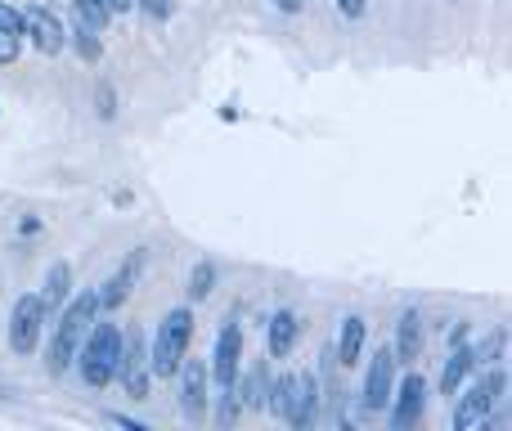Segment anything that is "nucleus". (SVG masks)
Returning a JSON list of instances; mask_svg holds the SVG:
<instances>
[{
	"label": "nucleus",
	"mask_w": 512,
	"mask_h": 431,
	"mask_svg": "<svg viewBox=\"0 0 512 431\" xmlns=\"http://www.w3.org/2000/svg\"><path fill=\"white\" fill-rule=\"evenodd\" d=\"M189 337H194V310L189 306L167 310L162 324H158V337H153V346H149V373L153 378H162V382L176 378L180 360H185V351H189Z\"/></svg>",
	"instance_id": "nucleus-2"
},
{
	"label": "nucleus",
	"mask_w": 512,
	"mask_h": 431,
	"mask_svg": "<svg viewBox=\"0 0 512 431\" xmlns=\"http://www.w3.org/2000/svg\"><path fill=\"white\" fill-rule=\"evenodd\" d=\"M68 41L77 45V54H81V59H86V63H99V54H104V50H99V32H95V27H86V23H77V27H72V36H68Z\"/></svg>",
	"instance_id": "nucleus-21"
},
{
	"label": "nucleus",
	"mask_w": 512,
	"mask_h": 431,
	"mask_svg": "<svg viewBox=\"0 0 512 431\" xmlns=\"http://www.w3.org/2000/svg\"><path fill=\"white\" fill-rule=\"evenodd\" d=\"M180 378V414L189 418V423H198V418L207 414V387H212V373H207V360H180L176 369Z\"/></svg>",
	"instance_id": "nucleus-8"
},
{
	"label": "nucleus",
	"mask_w": 512,
	"mask_h": 431,
	"mask_svg": "<svg viewBox=\"0 0 512 431\" xmlns=\"http://www.w3.org/2000/svg\"><path fill=\"white\" fill-rule=\"evenodd\" d=\"M274 5H279L283 14H297V9H301V0H274Z\"/></svg>",
	"instance_id": "nucleus-30"
},
{
	"label": "nucleus",
	"mask_w": 512,
	"mask_h": 431,
	"mask_svg": "<svg viewBox=\"0 0 512 431\" xmlns=\"http://www.w3.org/2000/svg\"><path fill=\"white\" fill-rule=\"evenodd\" d=\"M418 351H423V315L405 310L396 324V346H391V355H396V364H414Z\"/></svg>",
	"instance_id": "nucleus-14"
},
{
	"label": "nucleus",
	"mask_w": 512,
	"mask_h": 431,
	"mask_svg": "<svg viewBox=\"0 0 512 431\" xmlns=\"http://www.w3.org/2000/svg\"><path fill=\"white\" fill-rule=\"evenodd\" d=\"M319 418V378L315 373H292V400H288V418L283 423L306 431Z\"/></svg>",
	"instance_id": "nucleus-12"
},
{
	"label": "nucleus",
	"mask_w": 512,
	"mask_h": 431,
	"mask_svg": "<svg viewBox=\"0 0 512 431\" xmlns=\"http://www.w3.org/2000/svg\"><path fill=\"white\" fill-rule=\"evenodd\" d=\"M337 9H342V18H364L369 0H337Z\"/></svg>",
	"instance_id": "nucleus-27"
},
{
	"label": "nucleus",
	"mask_w": 512,
	"mask_h": 431,
	"mask_svg": "<svg viewBox=\"0 0 512 431\" xmlns=\"http://www.w3.org/2000/svg\"><path fill=\"white\" fill-rule=\"evenodd\" d=\"M117 351H122V328L117 324H95L86 333V342H81V351H77V369H81V382L86 387H108L113 382V373H117Z\"/></svg>",
	"instance_id": "nucleus-3"
},
{
	"label": "nucleus",
	"mask_w": 512,
	"mask_h": 431,
	"mask_svg": "<svg viewBox=\"0 0 512 431\" xmlns=\"http://www.w3.org/2000/svg\"><path fill=\"white\" fill-rule=\"evenodd\" d=\"M63 319L54 324V342H50V373L59 378V373H68L72 369V360H77V351H81V342H86V333H90V324H95V315H99V292L95 288H86V292H77L72 301H63Z\"/></svg>",
	"instance_id": "nucleus-1"
},
{
	"label": "nucleus",
	"mask_w": 512,
	"mask_h": 431,
	"mask_svg": "<svg viewBox=\"0 0 512 431\" xmlns=\"http://www.w3.org/2000/svg\"><path fill=\"white\" fill-rule=\"evenodd\" d=\"M364 337H369V328H364V319H360V315H346V319H342V333H337V364H342V369H351V364H360Z\"/></svg>",
	"instance_id": "nucleus-15"
},
{
	"label": "nucleus",
	"mask_w": 512,
	"mask_h": 431,
	"mask_svg": "<svg viewBox=\"0 0 512 431\" xmlns=\"http://www.w3.org/2000/svg\"><path fill=\"white\" fill-rule=\"evenodd\" d=\"M0 32H23V9H14V5L0 0Z\"/></svg>",
	"instance_id": "nucleus-25"
},
{
	"label": "nucleus",
	"mask_w": 512,
	"mask_h": 431,
	"mask_svg": "<svg viewBox=\"0 0 512 431\" xmlns=\"http://www.w3.org/2000/svg\"><path fill=\"white\" fill-rule=\"evenodd\" d=\"M234 387H239V396H243V409H265V391H270V355L256 360L248 369V378L234 382Z\"/></svg>",
	"instance_id": "nucleus-19"
},
{
	"label": "nucleus",
	"mask_w": 512,
	"mask_h": 431,
	"mask_svg": "<svg viewBox=\"0 0 512 431\" xmlns=\"http://www.w3.org/2000/svg\"><path fill=\"white\" fill-rule=\"evenodd\" d=\"M297 333H301V319L292 315V310H274L270 324H265V355L283 360V355L297 346Z\"/></svg>",
	"instance_id": "nucleus-13"
},
{
	"label": "nucleus",
	"mask_w": 512,
	"mask_h": 431,
	"mask_svg": "<svg viewBox=\"0 0 512 431\" xmlns=\"http://www.w3.org/2000/svg\"><path fill=\"white\" fill-rule=\"evenodd\" d=\"M23 45H27L23 32H0V63H14L23 54Z\"/></svg>",
	"instance_id": "nucleus-24"
},
{
	"label": "nucleus",
	"mask_w": 512,
	"mask_h": 431,
	"mask_svg": "<svg viewBox=\"0 0 512 431\" xmlns=\"http://www.w3.org/2000/svg\"><path fill=\"white\" fill-rule=\"evenodd\" d=\"M391 391H396V355L391 351H378L364 373V391H360V405L364 414H382L391 405Z\"/></svg>",
	"instance_id": "nucleus-9"
},
{
	"label": "nucleus",
	"mask_w": 512,
	"mask_h": 431,
	"mask_svg": "<svg viewBox=\"0 0 512 431\" xmlns=\"http://www.w3.org/2000/svg\"><path fill=\"white\" fill-rule=\"evenodd\" d=\"M140 261H144V256H135L131 265H122V270H117L113 279H108L104 288H99V310H117L126 297H131V288H135V274H140Z\"/></svg>",
	"instance_id": "nucleus-18"
},
{
	"label": "nucleus",
	"mask_w": 512,
	"mask_h": 431,
	"mask_svg": "<svg viewBox=\"0 0 512 431\" xmlns=\"http://www.w3.org/2000/svg\"><path fill=\"white\" fill-rule=\"evenodd\" d=\"M243 369V328L239 319H225V328L216 333V351L207 360V373H212L216 387H234Z\"/></svg>",
	"instance_id": "nucleus-6"
},
{
	"label": "nucleus",
	"mask_w": 512,
	"mask_h": 431,
	"mask_svg": "<svg viewBox=\"0 0 512 431\" xmlns=\"http://www.w3.org/2000/svg\"><path fill=\"white\" fill-rule=\"evenodd\" d=\"M113 104H117V99H113V90H99V117H113Z\"/></svg>",
	"instance_id": "nucleus-28"
},
{
	"label": "nucleus",
	"mask_w": 512,
	"mask_h": 431,
	"mask_svg": "<svg viewBox=\"0 0 512 431\" xmlns=\"http://www.w3.org/2000/svg\"><path fill=\"white\" fill-rule=\"evenodd\" d=\"M472 369H477V351L459 342V346H454V355L445 360V369H441V396H454V391L468 382Z\"/></svg>",
	"instance_id": "nucleus-17"
},
{
	"label": "nucleus",
	"mask_w": 512,
	"mask_h": 431,
	"mask_svg": "<svg viewBox=\"0 0 512 431\" xmlns=\"http://www.w3.org/2000/svg\"><path fill=\"white\" fill-rule=\"evenodd\" d=\"M243 418V396L239 387H221V414H216V423L221 427H234Z\"/></svg>",
	"instance_id": "nucleus-22"
},
{
	"label": "nucleus",
	"mask_w": 512,
	"mask_h": 431,
	"mask_svg": "<svg viewBox=\"0 0 512 431\" xmlns=\"http://www.w3.org/2000/svg\"><path fill=\"white\" fill-rule=\"evenodd\" d=\"M36 297H41L45 315H50V310H59L63 301L72 297V265H68V261H54L50 274H45V288L36 292Z\"/></svg>",
	"instance_id": "nucleus-16"
},
{
	"label": "nucleus",
	"mask_w": 512,
	"mask_h": 431,
	"mask_svg": "<svg viewBox=\"0 0 512 431\" xmlns=\"http://www.w3.org/2000/svg\"><path fill=\"white\" fill-rule=\"evenodd\" d=\"M108 9H113V14H126V9H135V0H108Z\"/></svg>",
	"instance_id": "nucleus-29"
},
{
	"label": "nucleus",
	"mask_w": 512,
	"mask_h": 431,
	"mask_svg": "<svg viewBox=\"0 0 512 431\" xmlns=\"http://www.w3.org/2000/svg\"><path fill=\"white\" fill-rule=\"evenodd\" d=\"M117 382H122V391L131 400H149V342H144V328H126L122 337V351H117Z\"/></svg>",
	"instance_id": "nucleus-4"
},
{
	"label": "nucleus",
	"mask_w": 512,
	"mask_h": 431,
	"mask_svg": "<svg viewBox=\"0 0 512 431\" xmlns=\"http://www.w3.org/2000/svg\"><path fill=\"white\" fill-rule=\"evenodd\" d=\"M212 283H216V265H212V261H203V265L194 270V279H189V297H194V301L212 297Z\"/></svg>",
	"instance_id": "nucleus-23"
},
{
	"label": "nucleus",
	"mask_w": 512,
	"mask_h": 431,
	"mask_svg": "<svg viewBox=\"0 0 512 431\" xmlns=\"http://www.w3.org/2000/svg\"><path fill=\"white\" fill-rule=\"evenodd\" d=\"M41 328H45V306L36 292L14 301V315H9V346L14 355H32L36 342H41Z\"/></svg>",
	"instance_id": "nucleus-7"
},
{
	"label": "nucleus",
	"mask_w": 512,
	"mask_h": 431,
	"mask_svg": "<svg viewBox=\"0 0 512 431\" xmlns=\"http://www.w3.org/2000/svg\"><path fill=\"white\" fill-rule=\"evenodd\" d=\"M504 387H508V373L499 369V373H490V378H481V382H472L468 391H454L459 396V409H454V427L459 431H472V427H481L490 418V409H495V400L504 396Z\"/></svg>",
	"instance_id": "nucleus-5"
},
{
	"label": "nucleus",
	"mask_w": 512,
	"mask_h": 431,
	"mask_svg": "<svg viewBox=\"0 0 512 431\" xmlns=\"http://www.w3.org/2000/svg\"><path fill=\"white\" fill-rule=\"evenodd\" d=\"M391 427L396 431H409L418 427V418H423L427 409V378L423 373H409L405 382H400V391H391Z\"/></svg>",
	"instance_id": "nucleus-10"
},
{
	"label": "nucleus",
	"mask_w": 512,
	"mask_h": 431,
	"mask_svg": "<svg viewBox=\"0 0 512 431\" xmlns=\"http://www.w3.org/2000/svg\"><path fill=\"white\" fill-rule=\"evenodd\" d=\"M135 5H140L149 18H167L171 14V0H135Z\"/></svg>",
	"instance_id": "nucleus-26"
},
{
	"label": "nucleus",
	"mask_w": 512,
	"mask_h": 431,
	"mask_svg": "<svg viewBox=\"0 0 512 431\" xmlns=\"http://www.w3.org/2000/svg\"><path fill=\"white\" fill-rule=\"evenodd\" d=\"M72 9H77V23L95 27V32H104L108 18H113V9H108V0H72Z\"/></svg>",
	"instance_id": "nucleus-20"
},
{
	"label": "nucleus",
	"mask_w": 512,
	"mask_h": 431,
	"mask_svg": "<svg viewBox=\"0 0 512 431\" xmlns=\"http://www.w3.org/2000/svg\"><path fill=\"white\" fill-rule=\"evenodd\" d=\"M23 36H32V45L41 54L68 50V32H63L59 14H54V9H45V5H27L23 9Z\"/></svg>",
	"instance_id": "nucleus-11"
}]
</instances>
